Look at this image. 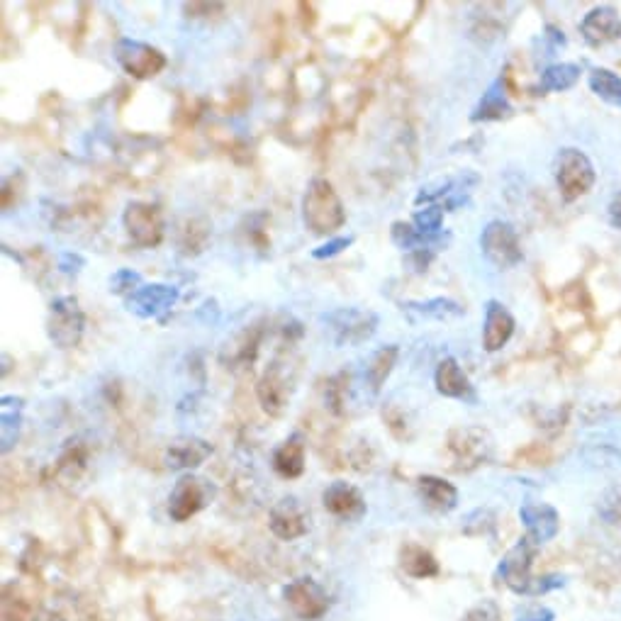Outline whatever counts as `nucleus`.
<instances>
[{"label":"nucleus","instance_id":"obj_25","mask_svg":"<svg viewBox=\"0 0 621 621\" xmlns=\"http://www.w3.org/2000/svg\"><path fill=\"white\" fill-rule=\"evenodd\" d=\"M259 341H261V327L259 324H251V327H246L244 332L237 334V339H234L232 344H227L225 354H222V361L229 363V368L249 366V363L256 358V351H259Z\"/></svg>","mask_w":621,"mask_h":621},{"label":"nucleus","instance_id":"obj_17","mask_svg":"<svg viewBox=\"0 0 621 621\" xmlns=\"http://www.w3.org/2000/svg\"><path fill=\"white\" fill-rule=\"evenodd\" d=\"M449 446L458 463H463L466 468H473L488 458L492 444L488 432L471 427V429H456V432L451 434Z\"/></svg>","mask_w":621,"mask_h":621},{"label":"nucleus","instance_id":"obj_20","mask_svg":"<svg viewBox=\"0 0 621 621\" xmlns=\"http://www.w3.org/2000/svg\"><path fill=\"white\" fill-rule=\"evenodd\" d=\"M390 237H393V244L402 251H434L439 246L449 244L451 234H424L419 232L412 222H393V229H390Z\"/></svg>","mask_w":621,"mask_h":621},{"label":"nucleus","instance_id":"obj_28","mask_svg":"<svg viewBox=\"0 0 621 621\" xmlns=\"http://www.w3.org/2000/svg\"><path fill=\"white\" fill-rule=\"evenodd\" d=\"M402 568L412 578H432V575L439 573V563H436L432 553L414 544L402 548Z\"/></svg>","mask_w":621,"mask_h":621},{"label":"nucleus","instance_id":"obj_36","mask_svg":"<svg viewBox=\"0 0 621 621\" xmlns=\"http://www.w3.org/2000/svg\"><path fill=\"white\" fill-rule=\"evenodd\" d=\"M83 266H86V259H83L81 254H74V251H64V254L59 256V268L61 273H66V276H76Z\"/></svg>","mask_w":621,"mask_h":621},{"label":"nucleus","instance_id":"obj_7","mask_svg":"<svg viewBox=\"0 0 621 621\" xmlns=\"http://www.w3.org/2000/svg\"><path fill=\"white\" fill-rule=\"evenodd\" d=\"M115 59L125 74H130L137 81H147V78L159 76L166 69L169 59L161 49L151 47L147 42L139 39H120L115 44Z\"/></svg>","mask_w":621,"mask_h":621},{"label":"nucleus","instance_id":"obj_16","mask_svg":"<svg viewBox=\"0 0 621 621\" xmlns=\"http://www.w3.org/2000/svg\"><path fill=\"white\" fill-rule=\"evenodd\" d=\"M324 509L334 517L346 519V522H358L366 514V500L354 485L349 483H332L322 495Z\"/></svg>","mask_w":621,"mask_h":621},{"label":"nucleus","instance_id":"obj_12","mask_svg":"<svg viewBox=\"0 0 621 621\" xmlns=\"http://www.w3.org/2000/svg\"><path fill=\"white\" fill-rule=\"evenodd\" d=\"M580 35L590 47H604L621 39V15L612 5H597L580 22Z\"/></svg>","mask_w":621,"mask_h":621},{"label":"nucleus","instance_id":"obj_5","mask_svg":"<svg viewBox=\"0 0 621 621\" xmlns=\"http://www.w3.org/2000/svg\"><path fill=\"white\" fill-rule=\"evenodd\" d=\"M480 249H483L485 259L495 268H502V271L522 264L524 259L517 229L505 220H492L485 225L483 234H480Z\"/></svg>","mask_w":621,"mask_h":621},{"label":"nucleus","instance_id":"obj_18","mask_svg":"<svg viewBox=\"0 0 621 621\" xmlns=\"http://www.w3.org/2000/svg\"><path fill=\"white\" fill-rule=\"evenodd\" d=\"M519 517H522L524 527H527V536L534 539L536 544L551 541L558 534V529H561V517L546 502H529V505L522 507Z\"/></svg>","mask_w":621,"mask_h":621},{"label":"nucleus","instance_id":"obj_10","mask_svg":"<svg viewBox=\"0 0 621 621\" xmlns=\"http://www.w3.org/2000/svg\"><path fill=\"white\" fill-rule=\"evenodd\" d=\"M178 288L176 285H166V283H147L132 293L127 298V310L132 315L142 317V320H154V317H161L164 312H169L173 305L178 302Z\"/></svg>","mask_w":621,"mask_h":621},{"label":"nucleus","instance_id":"obj_4","mask_svg":"<svg viewBox=\"0 0 621 621\" xmlns=\"http://www.w3.org/2000/svg\"><path fill=\"white\" fill-rule=\"evenodd\" d=\"M83 329H86V315H83L78 300L71 295L54 298L47 317V334L52 344L59 349H74L81 344Z\"/></svg>","mask_w":621,"mask_h":621},{"label":"nucleus","instance_id":"obj_33","mask_svg":"<svg viewBox=\"0 0 621 621\" xmlns=\"http://www.w3.org/2000/svg\"><path fill=\"white\" fill-rule=\"evenodd\" d=\"M108 285L113 295H127V298H130L132 293H137V290L142 288V276H139L137 271H132V268H120V271H115L113 276H110Z\"/></svg>","mask_w":621,"mask_h":621},{"label":"nucleus","instance_id":"obj_14","mask_svg":"<svg viewBox=\"0 0 621 621\" xmlns=\"http://www.w3.org/2000/svg\"><path fill=\"white\" fill-rule=\"evenodd\" d=\"M310 517H307V509L300 505V500L295 497H283L276 507L271 509V531L283 541H295L300 536L307 534L310 529Z\"/></svg>","mask_w":621,"mask_h":621},{"label":"nucleus","instance_id":"obj_6","mask_svg":"<svg viewBox=\"0 0 621 621\" xmlns=\"http://www.w3.org/2000/svg\"><path fill=\"white\" fill-rule=\"evenodd\" d=\"M122 225H125L132 244L142 246V249H156L166 237L164 215H161L159 207L151 203L134 200V203L127 205L125 212H122Z\"/></svg>","mask_w":621,"mask_h":621},{"label":"nucleus","instance_id":"obj_1","mask_svg":"<svg viewBox=\"0 0 621 621\" xmlns=\"http://www.w3.org/2000/svg\"><path fill=\"white\" fill-rule=\"evenodd\" d=\"M302 222L317 237H332L346 225V207L327 178H312L302 195Z\"/></svg>","mask_w":621,"mask_h":621},{"label":"nucleus","instance_id":"obj_31","mask_svg":"<svg viewBox=\"0 0 621 621\" xmlns=\"http://www.w3.org/2000/svg\"><path fill=\"white\" fill-rule=\"evenodd\" d=\"M207 239H210V225L203 220H188L178 232V246L186 256H195L205 249Z\"/></svg>","mask_w":621,"mask_h":621},{"label":"nucleus","instance_id":"obj_15","mask_svg":"<svg viewBox=\"0 0 621 621\" xmlns=\"http://www.w3.org/2000/svg\"><path fill=\"white\" fill-rule=\"evenodd\" d=\"M514 327H517V322H514L512 312H509L502 302L490 300L488 305H485L483 349L488 351V354L500 351L502 346H507V341L512 339Z\"/></svg>","mask_w":621,"mask_h":621},{"label":"nucleus","instance_id":"obj_29","mask_svg":"<svg viewBox=\"0 0 621 621\" xmlns=\"http://www.w3.org/2000/svg\"><path fill=\"white\" fill-rule=\"evenodd\" d=\"M590 88L597 98L604 100L607 105H614V108H621V76L614 74L609 69H595L590 74Z\"/></svg>","mask_w":621,"mask_h":621},{"label":"nucleus","instance_id":"obj_39","mask_svg":"<svg viewBox=\"0 0 621 621\" xmlns=\"http://www.w3.org/2000/svg\"><path fill=\"white\" fill-rule=\"evenodd\" d=\"M551 619H553V614L548 612V609H536V612L527 614V617L519 619V621H551Z\"/></svg>","mask_w":621,"mask_h":621},{"label":"nucleus","instance_id":"obj_37","mask_svg":"<svg viewBox=\"0 0 621 621\" xmlns=\"http://www.w3.org/2000/svg\"><path fill=\"white\" fill-rule=\"evenodd\" d=\"M432 256H434V251H412L410 259H407V264L414 266V271L417 273H422V271H427Z\"/></svg>","mask_w":621,"mask_h":621},{"label":"nucleus","instance_id":"obj_22","mask_svg":"<svg viewBox=\"0 0 621 621\" xmlns=\"http://www.w3.org/2000/svg\"><path fill=\"white\" fill-rule=\"evenodd\" d=\"M273 471L281 478H300L305 473V439L300 434H293L285 439L273 453Z\"/></svg>","mask_w":621,"mask_h":621},{"label":"nucleus","instance_id":"obj_27","mask_svg":"<svg viewBox=\"0 0 621 621\" xmlns=\"http://www.w3.org/2000/svg\"><path fill=\"white\" fill-rule=\"evenodd\" d=\"M512 115V105H509L505 91H502V81H495L488 88V93H483V100L478 103V108L473 110L471 120L473 122H497L505 120Z\"/></svg>","mask_w":621,"mask_h":621},{"label":"nucleus","instance_id":"obj_19","mask_svg":"<svg viewBox=\"0 0 621 621\" xmlns=\"http://www.w3.org/2000/svg\"><path fill=\"white\" fill-rule=\"evenodd\" d=\"M436 393L451 400H473V385L456 358H444L434 373Z\"/></svg>","mask_w":621,"mask_h":621},{"label":"nucleus","instance_id":"obj_38","mask_svg":"<svg viewBox=\"0 0 621 621\" xmlns=\"http://www.w3.org/2000/svg\"><path fill=\"white\" fill-rule=\"evenodd\" d=\"M609 222H612V227L621 229V190H617V195L609 203Z\"/></svg>","mask_w":621,"mask_h":621},{"label":"nucleus","instance_id":"obj_32","mask_svg":"<svg viewBox=\"0 0 621 621\" xmlns=\"http://www.w3.org/2000/svg\"><path fill=\"white\" fill-rule=\"evenodd\" d=\"M412 225L424 234H441L444 225V205H427L424 210L414 212Z\"/></svg>","mask_w":621,"mask_h":621},{"label":"nucleus","instance_id":"obj_30","mask_svg":"<svg viewBox=\"0 0 621 621\" xmlns=\"http://www.w3.org/2000/svg\"><path fill=\"white\" fill-rule=\"evenodd\" d=\"M580 66L578 64H553L541 74V91H568L580 81Z\"/></svg>","mask_w":621,"mask_h":621},{"label":"nucleus","instance_id":"obj_23","mask_svg":"<svg viewBox=\"0 0 621 621\" xmlns=\"http://www.w3.org/2000/svg\"><path fill=\"white\" fill-rule=\"evenodd\" d=\"M419 497L432 512H451L458 505V490L453 488L449 480L436 478V475H424L417 483Z\"/></svg>","mask_w":621,"mask_h":621},{"label":"nucleus","instance_id":"obj_8","mask_svg":"<svg viewBox=\"0 0 621 621\" xmlns=\"http://www.w3.org/2000/svg\"><path fill=\"white\" fill-rule=\"evenodd\" d=\"M536 551H539V544H536L534 539H529V536H524V539H519L517 546L509 548L507 556L502 558L500 575L514 592L546 590L544 583L531 578V563H534Z\"/></svg>","mask_w":621,"mask_h":621},{"label":"nucleus","instance_id":"obj_34","mask_svg":"<svg viewBox=\"0 0 621 621\" xmlns=\"http://www.w3.org/2000/svg\"><path fill=\"white\" fill-rule=\"evenodd\" d=\"M600 514L609 524H621V488H612L602 497Z\"/></svg>","mask_w":621,"mask_h":621},{"label":"nucleus","instance_id":"obj_21","mask_svg":"<svg viewBox=\"0 0 621 621\" xmlns=\"http://www.w3.org/2000/svg\"><path fill=\"white\" fill-rule=\"evenodd\" d=\"M397 358H400V346L388 344V346H380L378 351H373L371 358L366 361V368H363V383H366V388L371 390L373 395L380 393L385 380L390 378Z\"/></svg>","mask_w":621,"mask_h":621},{"label":"nucleus","instance_id":"obj_35","mask_svg":"<svg viewBox=\"0 0 621 621\" xmlns=\"http://www.w3.org/2000/svg\"><path fill=\"white\" fill-rule=\"evenodd\" d=\"M351 244H354V237H334V239H329L327 244L317 246V249L312 251V259H317V261L334 259V256H339L341 251L349 249Z\"/></svg>","mask_w":621,"mask_h":621},{"label":"nucleus","instance_id":"obj_2","mask_svg":"<svg viewBox=\"0 0 621 621\" xmlns=\"http://www.w3.org/2000/svg\"><path fill=\"white\" fill-rule=\"evenodd\" d=\"M553 176H556L558 193L565 203H575L592 190L597 181V171L592 161L587 159L585 151L575 147H565L558 151L556 164H553Z\"/></svg>","mask_w":621,"mask_h":621},{"label":"nucleus","instance_id":"obj_9","mask_svg":"<svg viewBox=\"0 0 621 621\" xmlns=\"http://www.w3.org/2000/svg\"><path fill=\"white\" fill-rule=\"evenodd\" d=\"M212 495H215V490H212V485L207 480L190 473L183 475V478H178L176 488L171 490L169 497L171 519L173 522H188L200 509L210 505Z\"/></svg>","mask_w":621,"mask_h":621},{"label":"nucleus","instance_id":"obj_24","mask_svg":"<svg viewBox=\"0 0 621 621\" xmlns=\"http://www.w3.org/2000/svg\"><path fill=\"white\" fill-rule=\"evenodd\" d=\"M212 456V446L195 436H181L169 446L171 468H195Z\"/></svg>","mask_w":621,"mask_h":621},{"label":"nucleus","instance_id":"obj_3","mask_svg":"<svg viewBox=\"0 0 621 621\" xmlns=\"http://www.w3.org/2000/svg\"><path fill=\"white\" fill-rule=\"evenodd\" d=\"M322 322L327 324L329 339L334 344L358 346L376 334L380 317L371 310H361V307H337V310L327 312Z\"/></svg>","mask_w":621,"mask_h":621},{"label":"nucleus","instance_id":"obj_13","mask_svg":"<svg viewBox=\"0 0 621 621\" xmlns=\"http://www.w3.org/2000/svg\"><path fill=\"white\" fill-rule=\"evenodd\" d=\"M285 602L293 607V612L298 614L302 621L320 619L329 607L324 590L310 578L295 580V583L285 587Z\"/></svg>","mask_w":621,"mask_h":621},{"label":"nucleus","instance_id":"obj_11","mask_svg":"<svg viewBox=\"0 0 621 621\" xmlns=\"http://www.w3.org/2000/svg\"><path fill=\"white\" fill-rule=\"evenodd\" d=\"M290 393H293V378L288 376L285 366L281 363H273L271 368L264 373V378L256 385V395H259L261 407L273 417H281L288 410Z\"/></svg>","mask_w":621,"mask_h":621},{"label":"nucleus","instance_id":"obj_26","mask_svg":"<svg viewBox=\"0 0 621 621\" xmlns=\"http://www.w3.org/2000/svg\"><path fill=\"white\" fill-rule=\"evenodd\" d=\"M402 310H405L407 315L417 317V320H456V317H463V312H466L456 300L449 298L407 302V305H402Z\"/></svg>","mask_w":621,"mask_h":621}]
</instances>
